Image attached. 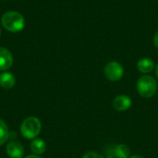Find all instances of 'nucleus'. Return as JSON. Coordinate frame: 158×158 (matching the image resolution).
Instances as JSON below:
<instances>
[{"label":"nucleus","mask_w":158,"mask_h":158,"mask_svg":"<svg viewBox=\"0 0 158 158\" xmlns=\"http://www.w3.org/2000/svg\"><path fill=\"white\" fill-rule=\"evenodd\" d=\"M2 26L10 32L21 31L25 27L24 17L17 11H7L1 18Z\"/></svg>","instance_id":"1"},{"label":"nucleus","mask_w":158,"mask_h":158,"mask_svg":"<svg viewBox=\"0 0 158 158\" xmlns=\"http://www.w3.org/2000/svg\"><path fill=\"white\" fill-rule=\"evenodd\" d=\"M137 91L143 98H151L157 92V81L150 75H143L137 81Z\"/></svg>","instance_id":"2"},{"label":"nucleus","mask_w":158,"mask_h":158,"mask_svg":"<svg viewBox=\"0 0 158 158\" xmlns=\"http://www.w3.org/2000/svg\"><path fill=\"white\" fill-rule=\"evenodd\" d=\"M42 124L39 118L36 117H29L23 120L20 125V132L26 139H35L40 133Z\"/></svg>","instance_id":"3"},{"label":"nucleus","mask_w":158,"mask_h":158,"mask_svg":"<svg viewBox=\"0 0 158 158\" xmlns=\"http://www.w3.org/2000/svg\"><path fill=\"white\" fill-rule=\"evenodd\" d=\"M104 73L107 80L111 81H118L123 78L124 68L117 61H110L105 66Z\"/></svg>","instance_id":"4"},{"label":"nucleus","mask_w":158,"mask_h":158,"mask_svg":"<svg viewBox=\"0 0 158 158\" xmlns=\"http://www.w3.org/2000/svg\"><path fill=\"white\" fill-rule=\"evenodd\" d=\"M112 105H113V107L117 111L122 112V111H126L131 108V106L132 105V101L130 96L125 95V94H120L114 98Z\"/></svg>","instance_id":"5"},{"label":"nucleus","mask_w":158,"mask_h":158,"mask_svg":"<svg viewBox=\"0 0 158 158\" xmlns=\"http://www.w3.org/2000/svg\"><path fill=\"white\" fill-rule=\"evenodd\" d=\"M13 65V56L11 52L3 46H0V70L6 71Z\"/></svg>","instance_id":"6"},{"label":"nucleus","mask_w":158,"mask_h":158,"mask_svg":"<svg viewBox=\"0 0 158 158\" xmlns=\"http://www.w3.org/2000/svg\"><path fill=\"white\" fill-rule=\"evenodd\" d=\"M6 152L10 158H22L24 155V148L19 142L11 141L6 144Z\"/></svg>","instance_id":"7"},{"label":"nucleus","mask_w":158,"mask_h":158,"mask_svg":"<svg viewBox=\"0 0 158 158\" xmlns=\"http://www.w3.org/2000/svg\"><path fill=\"white\" fill-rule=\"evenodd\" d=\"M156 68L155 62L149 57H143L140 59L137 63V69L140 72L143 74H148L152 72Z\"/></svg>","instance_id":"8"},{"label":"nucleus","mask_w":158,"mask_h":158,"mask_svg":"<svg viewBox=\"0 0 158 158\" xmlns=\"http://www.w3.org/2000/svg\"><path fill=\"white\" fill-rule=\"evenodd\" d=\"M16 82V79L14 75L10 72L4 71L0 74V86L4 89H11L14 87Z\"/></svg>","instance_id":"9"},{"label":"nucleus","mask_w":158,"mask_h":158,"mask_svg":"<svg viewBox=\"0 0 158 158\" xmlns=\"http://www.w3.org/2000/svg\"><path fill=\"white\" fill-rule=\"evenodd\" d=\"M45 149L46 144L42 139H34L31 143V150L33 152L34 155H42L45 152Z\"/></svg>","instance_id":"10"},{"label":"nucleus","mask_w":158,"mask_h":158,"mask_svg":"<svg viewBox=\"0 0 158 158\" xmlns=\"http://www.w3.org/2000/svg\"><path fill=\"white\" fill-rule=\"evenodd\" d=\"M114 155L117 158H130L131 157V149L128 145L124 143H120L115 147Z\"/></svg>","instance_id":"11"},{"label":"nucleus","mask_w":158,"mask_h":158,"mask_svg":"<svg viewBox=\"0 0 158 158\" xmlns=\"http://www.w3.org/2000/svg\"><path fill=\"white\" fill-rule=\"evenodd\" d=\"M9 138V131L6 122L0 118V145L4 144Z\"/></svg>","instance_id":"12"},{"label":"nucleus","mask_w":158,"mask_h":158,"mask_svg":"<svg viewBox=\"0 0 158 158\" xmlns=\"http://www.w3.org/2000/svg\"><path fill=\"white\" fill-rule=\"evenodd\" d=\"M82 158H105L102 155L96 153V152H93V151H89L87 153H85L83 155Z\"/></svg>","instance_id":"13"},{"label":"nucleus","mask_w":158,"mask_h":158,"mask_svg":"<svg viewBox=\"0 0 158 158\" xmlns=\"http://www.w3.org/2000/svg\"><path fill=\"white\" fill-rule=\"evenodd\" d=\"M154 44L158 49V31L156 32V34L154 36Z\"/></svg>","instance_id":"14"},{"label":"nucleus","mask_w":158,"mask_h":158,"mask_svg":"<svg viewBox=\"0 0 158 158\" xmlns=\"http://www.w3.org/2000/svg\"><path fill=\"white\" fill-rule=\"evenodd\" d=\"M25 158H42V157H40V156H37V155H30V156H26Z\"/></svg>","instance_id":"15"},{"label":"nucleus","mask_w":158,"mask_h":158,"mask_svg":"<svg viewBox=\"0 0 158 158\" xmlns=\"http://www.w3.org/2000/svg\"><path fill=\"white\" fill-rule=\"evenodd\" d=\"M130 158H144L143 156H140V155H134V156H131Z\"/></svg>","instance_id":"16"},{"label":"nucleus","mask_w":158,"mask_h":158,"mask_svg":"<svg viewBox=\"0 0 158 158\" xmlns=\"http://www.w3.org/2000/svg\"><path fill=\"white\" fill-rule=\"evenodd\" d=\"M156 77L158 78V65L156 67Z\"/></svg>","instance_id":"17"},{"label":"nucleus","mask_w":158,"mask_h":158,"mask_svg":"<svg viewBox=\"0 0 158 158\" xmlns=\"http://www.w3.org/2000/svg\"><path fill=\"white\" fill-rule=\"evenodd\" d=\"M0 36H1V28H0Z\"/></svg>","instance_id":"18"}]
</instances>
